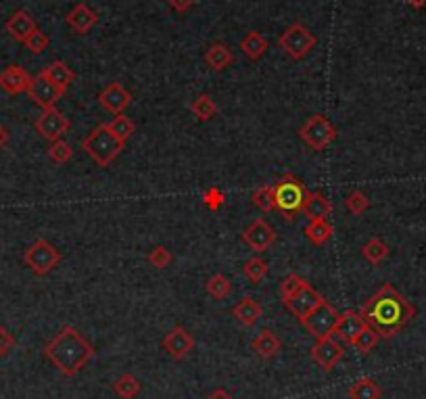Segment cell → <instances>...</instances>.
Here are the masks:
<instances>
[{
  "label": "cell",
  "instance_id": "ee69618b",
  "mask_svg": "<svg viewBox=\"0 0 426 399\" xmlns=\"http://www.w3.org/2000/svg\"><path fill=\"white\" fill-rule=\"evenodd\" d=\"M6 142H8V130L0 124V151L6 146Z\"/></svg>",
  "mask_w": 426,
  "mask_h": 399
},
{
  "label": "cell",
  "instance_id": "ffe728a7",
  "mask_svg": "<svg viewBox=\"0 0 426 399\" xmlns=\"http://www.w3.org/2000/svg\"><path fill=\"white\" fill-rule=\"evenodd\" d=\"M309 222H318V220H329L332 214V203L322 195V192H307V199L303 203V212H301Z\"/></svg>",
  "mask_w": 426,
  "mask_h": 399
},
{
  "label": "cell",
  "instance_id": "7bdbcfd3",
  "mask_svg": "<svg viewBox=\"0 0 426 399\" xmlns=\"http://www.w3.org/2000/svg\"><path fill=\"white\" fill-rule=\"evenodd\" d=\"M167 2H170V6H172L176 13H189L190 8L194 6L196 0H167Z\"/></svg>",
  "mask_w": 426,
  "mask_h": 399
},
{
  "label": "cell",
  "instance_id": "603a6c76",
  "mask_svg": "<svg viewBox=\"0 0 426 399\" xmlns=\"http://www.w3.org/2000/svg\"><path fill=\"white\" fill-rule=\"evenodd\" d=\"M261 313H264L261 306H259L253 297H244V299H240L237 306L232 308V316L237 318L242 326H247V328L255 326V324L259 322Z\"/></svg>",
  "mask_w": 426,
  "mask_h": 399
},
{
  "label": "cell",
  "instance_id": "484cf974",
  "mask_svg": "<svg viewBox=\"0 0 426 399\" xmlns=\"http://www.w3.org/2000/svg\"><path fill=\"white\" fill-rule=\"evenodd\" d=\"M141 391L142 383L134 374H130V372H124V374H119V376L113 381V393H115L117 398L134 399L141 395Z\"/></svg>",
  "mask_w": 426,
  "mask_h": 399
},
{
  "label": "cell",
  "instance_id": "f6af8a7d",
  "mask_svg": "<svg viewBox=\"0 0 426 399\" xmlns=\"http://www.w3.org/2000/svg\"><path fill=\"white\" fill-rule=\"evenodd\" d=\"M207 399H232V398H230V395H228L224 389H218V391H213V393H211V395H209Z\"/></svg>",
  "mask_w": 426,
  "mask_h": 399
},
{
  "label": "cell",
  "instance_id": "30bf717a",
  "mask_svg": "<svg viewBox=\"0 0 426 399\" xmlns=\"http://www.w3.org/2000/svg\"><path fill=\"white\" fill-rule=\"evenodd\" d=\"M28 96L45 111V109H52V107L65 96V90L54 86L47 76L40 71L36 78H32V84H30V88H28Z\"/></svg>",
  "mask_w": 426,
  "mask_h": 399
},
{
  "label": "cell",
  "instance_id": "4316f807",
  "mask_svg": "<svg viewBox=\"0 0 426 399\" xmlns=\"http://www.w3.org/2000/svg\"><path fill=\"white\" fill-rule=\"evenodd\" d=\"M382 398V389L380 385L370 378V376H364V378H357L351 387H349V399H380Z\"/></svg>",
  "mask_w": 426,
  "mask_h": 399
},
{
  "label": "cell",
  "instance_id": "7c38bea8",
  "mask_svg": "<svg viewBox=\"0 0 426 399\" xmlns=\"http://www.w3.org/2000/svg\"><path fill=\"white\" fill-rule=\"evenodd\" d=\"M132 103V94L124 88V84L119 82H111L98 94V105L102 111L111 113V115H122Z\"/></svg>",
  "mask_w": 426,
  "mask_h": 399
},
{
  "label": "cell",
  "instance_id": "ac0fdd59",
  "mask_svg": "<svg viewBox=\"0 0 426 399\" xmlns=\"http://www.w3.org/2000/svg\"><path fill=\"white\" fill-rule=\"evenodd\" d=\"M65 23L69 25L71 32L76 34H88L96 23H98V15L86 4V2H78L73 4V8L65 15Z\"/></svg>",
  "mask_w": 426,
  "mask_h": 399
},
{
  "label": "cell",
  "instance_id": "d590c367",
  "mask_svg": "<svg viewBox=\"0 0 426 399\" xmlns=\"http://www.w3.org/2000/svg\"><path fill=\"white\" fill-rule=\"evenodd\" d=\"M109 128H111V132L115 134L119 140H124V142H128L130 140V136L136 132V126H134V122L130 120V117H126L124 113L122 115H117L111 124H109Z\"/></svg>",
  "mask_w": 426,
  "mask_h": 399
},
{
  "label": "cell",
  "instance_id": "5bb4252c",
  "mask_svg": "<svg viewBox=\"0 0 426 399\" xmlns=\"http://www.w3.org/2000/svg\"><path fill=\"white\" fill-rule=\"evenodd\" d=\"M163 349L174 359H184L194 349V339L184 326H174L163 339Z\"/></svg>",
  "mask_w": 426,
  "mask_h": 399
},
{
  "label": "cell",
  "instance_id": "9a60e30c",
  "mask_svg": "<svg viewBox=\"0 0 426 399\" xmlns=\"http://www.w3.org/2000/svg\"><path fill=\"white\" fill-rule=\"evenodd\" d=\"M309 355H312V359H314L322 370L331 372V370L336 368V364L343 359L345 352H343V347H341L336 341H332L331 337H329V339H320V341L312 347Z\"/></svg>",
  "mask_w": 426,
  "mask_h": 399
},
{
  "label": "cell",
  "instance_id": "3957f363",
  "mask_svg": "<svg viewBox=\"0 0 426 399\" xmlns=\"http://www.w3.org/2000/svg\"><path fill=\"white\" fill-rule=\"evenodd\" d=\"M124 146H126V142L119 140L115 134L111 132L109 124L96 126L95 130L88 134L84 138V142H82L84 153L95 161L98 168H109L119 157Z\"/></svg>",
  "mask_w": 426,
  "mask_h": 399
},
{
  "label": "cell",
  "instance_id": "f546056e",
  "mask_svg": "<svg viewBox=\"0 0 426 399\" xmlns=\"http://www.w3.org/2000/svg\"><path fill=\"white\" fill-rule=\"evenodd\" d=\"M389 253H391V249H389V245L384 243V241H380V238H370L364 247H362V255H364V260H368L370 264H380V262H384L386 258H389Z\"/></svg>",
  "mask_w": 426,
  "mask_h": 399
},
{
  "label": "cell",
  "instance_id": "cb8c5ba5",
  "mask_svg": "<svg viewBox=\"0 0 426 399\" xmlns=\"http://www.w3.org/2000/svg\"><path fill=\"white\" fill-rule=\"evenodd\" d=\"M268 40L264 38V34H259V32H249L242 40H240V50H242V54L249 59V61H259L266 52H268Z\"/></svg>",
  "mask_w": 426,
  "mask_h": 399
},
{
  "label": "cell",
  "instance_id": "1f68e13d",
  "mask_svg": "<svg viewBox=\"0 0 426 399\" xmlns=\"http://www.w3.org/2000/svg\"><path fill=\"white\" fill-rule=\"evenodd\" d=\"M379 341H380V337H379V332L372 328V326H366L357 337H355V341L351 343V347H355L357 352L362 355H366V354H370L377 345H379Z\"/></svg>",
  "mask_w": 426,
  "mask_h": 399
},
{
  "label": "cell",
  "instance_id": "d6a6232c",
  "mask_svg": "<svg viewBox=\"0 0 426 399\" xmlns=\"http://www.w3.org/2000/svg\"><path fill=\"white\" fill-rule=\"evenodd\" d=\"M251 201H253V205H255L257 209H261L264 214L274 212V209H276V205H274V186H259V188L253 192Z\"/></svg>",
  "mask_w": 426,
  "mask_h": 399
},
{
  "label": "cell",
  "instance_id": "83f0119b",
  "mask_svg": "<svg viewBox=\"0 0 426 399\" xmlns=\"http://www.w3.org/2000/svg\"><path fill=\"white\" fill-rule=\"evenodd\" d=\"M190 111H192V115H194L199 122H209V120L218 113V105H215V100H213L209 94H201V96H196V98L192 100Z\"/></svg>",
  "mask_w": 426,
  "mask_h": 399
},
{
  "label": "cell",
  "instance_id": "74e56055",
  "mask_svg": "<svg viewBox=\"0 0 426 399\" xmlns=\"http://www.w3.org/2000/svg\"><path fill=\"white\" fill-rule=\"evenodd\" d=\"M305 284H309L303 276H299V274H288L286 278L283 280V284H280V299H288L290 295H295L297 291H301Z\"/></svg>",
  "mask_w": 426,
  "mask_h": 399
},
{
  "label": "cell",
  "instance_id": "f35d334b",
  "mask_svg": "<svg viewBox=\"0 0 426 399\" xmlns=\"http://www.w3.org/2000/svg\"><path fill=\"white\" fill-rule=\"evenodd\" d=\"M146 260H148L150 266L163 270V267H167L174 262V255H172V251H170L167 247H155V249L146 255Z\"/></svg>",
  "mask_w": 426,
  "mask_h": 399
},
{
  "label": "cell",
  "instance_id": "8992f818",
  "mask_svg": "<svg viewBox=\"0 0 426 399\" xmlns=\"http://www.w3.org/2000/svg\"><path fill=\"white\" fill-rule=\"evenodd\" d=\"M316 45H318V38L303 23H292L290 28L284 30L280 38H278V46L295 61L305 59L314 50Z\"/></svg>",
  "mask_w": 426,
  "mask_h": 399
},
{
  "label": "cell",
  "instance_id": "e0dca14e",
  "mask_svg": "<svg viewBox=\"0 0 426 399\" xmlns=\"http://www.w3.org/2000/svg\"><path fill=\"white\" fill-rule=\"evenodd\" d=\"M4 30L8 32V36H11L13 40H17V42L23 45V42L38 30V25H36L34 17H32L28 11L19 8V11H15V13L6 19Z\"/></svg>",
  "mask_w": 426,
  "mask_h": 399
},
{
  "label": "cell",
  "instance_id": "7402d4cb",
  "mask_svg": "<svg viewBox=\"0 0 426 399\" xmlns=\"http://www.w3.org/2000/svg\"><path fill=\"white\" fill-rule=\"evenodd\" d=\"M203 59H205V63H207L209 69H213V71H224V69H228V67L232 65L235 54H232V50L224 45V42H215V45H211L205 50V57H203Z\"/></svg>",
  "mask_w": 426,
  "mask_h": 399
},
{
  "label": "cell",
  "instance_id": "8fae6325",
  "mask_svg": "<svg viewBox=\"0 0 426 399\" xmlns=\"http://www.w3.org/2000/svg\"><path fill=\"white\" fill-rule=\"evenodd\" d=\"M322 301H324V297L316 289H312L309 284H305L301 291H297L295 295H290L288 299H284L283 303L286 306V310L290 311L301 322L303 318H307L312 311L316 310Z\"/></svg>",
  "mask_w": 426,
  "mask_h": 399
},
{
  "label": "cell",
  "instance_id": "8d00e7d4",
  "mask_svg": "<svg viewBox=\"0 0 426 399\" xmlns=\"http://www.w3.org/2000/svg\"><path fill=\"white\" fill-rule=\"evenodd\" d=\"M242 272H244V276L251 280V282H261L266 276H268V262L266 260H261V258H253V260H249L244 267H242Z\"/></svg>",
  "mask_w": 426,
  "mask_h": 399
},
{
  "label": "cell",
  "instance_id": "d4e9b609",
  "mask_svg": "<svg viewBox=\"0 0 426 399\" xmlns=\"http://www.w3.org/2000/svg\"><path fill=\"white\" fill-rule=\"evenodd\" d=\"M42 74L47 76L48 80H50L54 86H59L61 90H65V92H67V88H69V84L76 80L73 69H71L67 63H63V61H52Z\"/></svg>",
  "mask_w": 426,
  "mask_h": 399
},
{
  "label": "cell",
  "instance_id": "ab89813d",
  "mask_svg": "<svg viewBox=\"0 0 426 399\" xmlns=\"http://www.w3.org/2000/svg\"><path fill=\"white\" fill-rule=\"evenodd\" d=\"M48 45H50V38H48V34H45L42 30H36L25 42H23V46L30 50V52H34V54H40V52H45L48 48Z\"/></svg>",
  "mask_w": 426,
  "mask_h": 399
},
{
  "label": "cell",
  "instance_id": "2e32d148",
  "mask_svg": "<svg viewBox=\"0 0 426 399\" xmlns=\"http://www.w3.org/2000/svg\"><path fill=\"white\" fill-rule=\"evenodd\" d=\"M366 326H368V324H366V320L362 318L360 311L347 310L345 313L338 316V322H336L332 335H336L343 343L351 345V343L355 341V337H357Z\"/></svg>",
  "mask_w": 426,
  "mask_h": 399
},
{
  "label": "cell",
  "instance_id": "ba28073f",
  "mask_svg": "<svg viewBox=\"0 0 426 399\" xmlns=\"http://www.w3.org/2000/svg\"><path fill=\"white\" fill-rule=\"evenodd\" d=\"M338 311L332 308L329 301H322L316 310L312 311L307 318L301 320V324L305 326V330L316 337L318 341L320 339H329L332 332H334V326L338 322Z\"/></svg>",
  "mask_w": 426,
  "mask_h": 399
},
{
  "label": "cell",
  "instance_id": "f1b7e54d",
  "mask_svg": "<svg viewBox=\"0 0 426 399\" xmlns=\"http://www.w3.org/2000/svg\"><path fill=\"white\" fill-rule=\"evenodd\" d=\"M305 236L309 238V243L314 245H324L326 241H331L332 236V224H329V220H318V222H309L305 226Z\"/></svg>",
  "mask_w": 426,
  "mask_h": 399
},
{
  "label": "cell",
  "instance_id": "836d02e7",
  "mask_svg": "<svg viewBox=\"0 0 426 399\" xmlns=\"http://www.w3.org/2000/svg\"><path fill=\"white\" fill-rule=\"evenodd\" d=\"M345 207L347 212H351L353 216H362L364 212L370 209V199L364 190H351L345 199Z\"/></svg>",
  "mask_w": 426,
  "mask_h": 399
},
{
  "label": "cell",
  "instance_id": "e575fe53",
  "mask_svg": "<svg viewBox=\"0 0 426 399\" xmlns=\"http://www.w3.org/2000/svg\"><path fill=\"white\" fill-rule=\"evenodd\" d=\"M48 157H50V161H54V163L61 166V163H67V161L73 159V149H71L69 142H65V140L61 138V140L50 142V146H48Z\"/></svg>",
  "mask_w": 426,
  "mask_h": 399
},
{
  "label": "cell",
  "instance_id": "5b68a950",
  "mask_svg": "<svg viewBox=\"0 0 426 399\" xmlns=\"http://www.w3.org/2000/svg\"><path fill=\"white\" fill-rule=\"evenodd\" d=\"M299 136L312 151H324L336 140V128L326 120L322 113H314L305 120V124L299 128Z\"/></svg>",
  "mask_w": 426,
  "mask_h": 399
},
{
  "label": "cell",
  "instance_id": "60d3db41",
  "mask_svg": "<svg viewBox=\"0 0 426 399\" xmlns=\"http://www.w3.org/2000/svg\"><path fill=\"white\" fill-rule=\"evenodd\" d=\"M203 201H205V205H207L209 209H220L226 199H224V192H222L220 188H209V190L205 192Z\"/></svg>",
  "mask_w": 426,
  "mask_h": 399
},
{
  "label": "cell",
  "instance_id": "4fadbf2b",
  "mask_svg": "<svg viewBox=\"0 0 426 399\" xmlns=\"http://www.w3.org/2000/svg\"><path fill=\"white\" fill-rule=\"evenodd\" d=\"M242 243H247L253 251H268L276 243V230L268 220L257 218L242 232Z\"/></svg>",
  "mask_w": 426,
  "mask_h": 399
},
{
  "label": "cell",
  "instance_id": "44dd1931",
  "mask_svg": "<svg viewBox=\"0 0 426 399\" xmlns=\"http://www.w3.org/2000/svg\"><path fill=\"white\" fill-rule=\"evenodd\" d=\"M251 349L259 355L261 359H272V357H276V355L280 354V349H283V341L276 337L274 330L264 328V330L253 339Z\"/></svg>",
  "mask_w": 426,
  "mask_h": 399
},
{
  "label": "cell",
  "instance_id": "9c48e42d",
  "mask_svg": "<svg viewBox=\"0 0 426 399\" xmlns=\"http://www.w3.org/2000/svg\"><path fill=\"white\" fill-rule=\"evenodd\" d=\"M34 128H36V132L40 134L45 140L54 142V140H61L63 134L69 132L71 122H69V117H65L59 109L52 107V109H45V111L38 115V120L34 122Z\"/></svg>",
  "mask_w": 426,
  "mask_h": 399
},
{
  "label": "cell",
  "instance_id": "277c9868",
  "mask_svg": "<svg viewBox=\"0 0 426 399\" xmlns=\"http://www.w3.org/2000/svg\"><path fill=\"white\" fill-rule=\"evenodd\" d=\"M307 188L305 184L295 178L292 174H284L276 184H274V205L276 212H280L286 222L295 220L303 212V203L307 199Z\"/></svg>",
  "mask_w": 426,
  "mask_h": 399
},
{
  "label": "cell",
  "instance_id": "52a82bcc",
  "mask_svg": "<svg viewBox=\"0 0 426 399\" xmlns=\"http://www.w3.org/2000/svg\"><path fill=\"white\" fill-rule=\"evenodd\" d=\"M63 255L57 247H52L45 238H38L36 243H32L25 249L23 262L30 267L36 276H47L48 272H52L54 267L61 264Z\"/></svg>",
  "mask_w": 426,
  "mask_h": 399
},
{
  "label": "cell",
  "instance_id": "b9f144b4",
  "mask_svg": "<svg viewBox=\"0 0 426 399\" xmlns=\"http://www.w3.org/2000/svg\"><path fill=\"white\" fill-rule=\"evenodd\" d=\"M15 337H13V332L8 330V328H4V326H0V357H4V355H8L13 352V347H15Z\"/></svg>",
  "mask_w": 426,
  "mask_h": 399
},
{
  "label": "cell",
  "instance_id": "d6986e66",
  "mask_svg": "<svg viewBox=\"0 0 426 399\" xmlns=\"http://www.w3.org/2000/svg\"><path fill=\"white\" fill-rule=\"evenodd\" d=\"M30 84H32L30 74L19 65H8V67H4L0 71V88L4 90L6 94H11V96L28 92Z\"/></svg>",
  "mask_w": 426,
  "mask_h": 399
},
{
  "label": "cell",
  "instance_id": "6da1fadb",
  "mask_svg": "<svg viewBox=\"0 0 426 399\" xmlns=\"http://www.w3.org/2000/svg\"><path fill=\"white\" fill-rule=\"evenodd\" d=\"M360 313L366 324L379 332L380 339H393L412 322L416 308L393 284L386 282L362 306Z\"/></svg>",
  "mask_w": 426,
  "mask_h": 399
},
{
  "label": "cell",
  "instance_id": "bcb514c9",
  "mask_svg": "<svg viewBox=\"0 0 426 399\" xmlns=\"http://www.w3.org/2000/svg\"><path fill=\"white\" fill-rule=\"evenodd\" d=\"M408 4L414 6V8H425L426 0H408Z\"/></svg>",
  "mask_w": 426,
  "mask_h": 399
},
{
  "label": "cell",
  "instance_id": "4dcf8cb0",
  "mask_svg": "<svg viewBox=\"0 0 426 399\" xmlns=\"http://www.w3.org/2000/svg\"><path fill=\"white\" fill-rule=\"evenodd\" d=\"M205 289H207V293H209L213 299H226V297L232 293V284H230V280H228L224 274H213V276L207 280Z\"/></svg>",
  "mask_w": 426,
  "mask_h": 399
},
{
  "label": "cell",
  "instance_id": "7a4b0ae2",
  "mask_svg": "<svg viewBox=\"0 0 426 399\" xmlns=\"http://www.w3.org/2000/svg\"><path fill=\"white\" fill-rule=\"evenodd\" d=\"M95 355L93 343L73 326H63L45 347V357L63 376H76Z\"/></svg>",
  "mask_w": 426,
  "mask_h": 399
}]
</instances>
